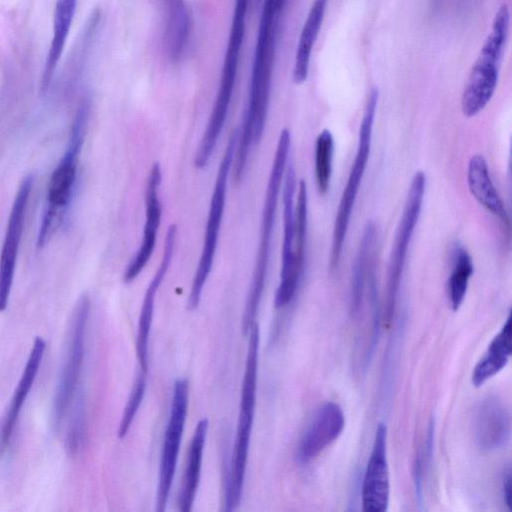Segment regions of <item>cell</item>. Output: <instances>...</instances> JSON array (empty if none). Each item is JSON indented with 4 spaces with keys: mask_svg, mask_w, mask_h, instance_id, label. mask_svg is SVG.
<instances>
[{
    "mask_svg": "<svg viewBox=\"0 0 512 512\" xmlns=\"http://www.w3.org/2000/svg\"><path fill=\"white\" fill-rule=\"evenodd\" d=\"M425 188V173L423 171L415 172L411 179L402 215L396 229L388 263L384 310V321L387 327L391 324L394 317L408 248L421 214Z\"/></svg>",
    "mask_w": 512,
    "mask_h": 512,
    "instance_id": "cell-9",
    "label": "cell"
},
{
    "mask_svg": "<svg viewBox=\"0 0 512 512\" xmlns=\"http://www.w3.org/2000/svg\"><path fill=\"white\" fill-rule=\"evenodd\" d=\"M146 379L147 374H144L142 372H139L135 382L133 384V387L131 389V392L129 394V397L127 399L126 405L124 407L122 417L119 423L118 428V437L120 439L124 438L135 418V415L137 414L140 405L143 401L145 390H146Z\"/></svg>",
    "mask_w": 512,
    "mask_h": 512,
    "instance_id": "cell-30",
    "label": "cell"
},
{
    "mask_svg": "<svg viewBox=\"0 0 512 512\" xmlns=\"http://www.w3.org/2000/svg\"><path fill=\"white\" fill-rule=\"evenodd\" d=\"M376 241V226L370 221L364 227L359 248L353 263L350 292V312L357 316L363 303L367 274L373 263Z\"/></svg>",
    "mask_w": 512,
    "mask_h": 512,
    "instance_id": "cell-26",
    "label": "cell"
},
{
    "mask_svg": "<svg viewBox=\"0 0 512 512\" xmlns=\"http://www.w3.org/2000/svg\"><path fill=\"white\" fill-rule=\"evenodd\" d=\"M473 261L468 251L458 246L454 251L453 267L447 281L450 305L457 311L462 305L473 274Z\"/></svg>",
    "mask_w": 512,
    "mask_h": 512,
    "instance_id": "cell-27",
    "label": "cell"
},
{
    "mask_svg": "<svg viewBox=\"0 0 512 512\" xmlns=\"http://www.w3.org/2000/svg\"><path fill=\"white\" fill-rule=\"evenodd\" d=\"M176 235L177 227L175 224H172L166 234L160 265L145 291L139 314L136 334V355L140 369L139 372L144 374L148 372L149 338L153 321L155 297L171 264Z\"/></svg>",
    "mask_w": 512,
    "mask_h": 512,
    "instance_id": "cell-17",
    "label": "cell"
},
{
    "mask_svg": "<svg viewBox=\"0 0 512 512\" xmlns=\"http://www.w3.org/2000/svg\"><path fill=\"white\" fill-rule=\"evenodd\" d=\"M280 16L281 12L272 0H263L247 107L238 132L237 151L240 154L249 153L251 145L259 143L265 128Z\"/></svg>",
    "mask_w": 512,
    "mask_h": 512,
    "instance_id": "cell-1",
    "label": "cell"
},
{
    "mask_svg": "<svg viewBox=\"0 0 512 512\" xmlns=\"http://www.w3.org/2000/svg\"><path fill=\"white\" fill-rule=\"evenodd\" d=\"M247 335H249V339L241 386L239 416L224 496L225 511H233L237 508L242 498L256 405L260 339L259 327L256 322L252 324Z\"/></svg>",
    "mask_w": 512,
    "mask_h": 512,
    "instance_id": "cell-3",
    "label": "cell"
},
{
    "mask_svg": "<svg viewBox=\"0 0 512 512\" xmlns=\"http://www.w3.org/2000/svg\"><path fill=\"white\" fill-rule=\"evenodd\" d=\"M473 437L477 446L494 451L504 446L511 432L510 413L496 396H487L476 406L472 420Z\"/></svg>",
    "mask_w": 512,
    "mask_h": 512,
    "instance_id": "cell-18",
    "label": "cell"
},
{
    "mask_svg": "<svg viewBox=\"0 0 512 512\" xmlns=\"http://www.w3.org/2000/svg\"><path fill=\"white\" fill-rule=\"evenodd\" d=\"M90 311L87 295H82L74 310L69 327L68 345L52 406V419L59 428L77 395L85 355V335Z\"/></svg>",
    "mask_w": 512,
    "mask_h": 512,
    "instance_id": "cell-10",
    "label": "cell"
},
{
    "mask_svg": "<svg viewBox=\"0 0 512 512\" xmlns=\"http://www.w3.org/2000/svg\"><path fill=\"white\" fill-rule=\"evenodd\" d=\"M509 23V8L503 3L495 13L491 31L482 45L461 96V110L468 118L481 112L496 91Z\"/></svg>",
    "mask_w": 512,
    "mask_h": 512,
    "instance_id": "cell-5",
    "label": "cell"
},
{
    "mask_svg": "<svg viewBox=\"0 0 512 512\" xmlns=\"http://www.w3.org/2000/svg\"><path fill=\"white\" fill-rule=\"evenodd\" d=\"M32 185V176L29 175L22 180L10 211L0 254V312L6 309L9 302Z\"/></svg>",
    "mask_w": 512,
    "mask_h": 512,
    "instance_id": "cell-13",
    "label": "cell"
},
{
    "mask_svg": "<svg viewBox=\"0 0 512 512\" xmlns=\"http://www.w3.org/2000/svg\"><path fill=\"white\" fill-rule=\"evenodd\" d=\"M72 407L73 408H70L72 414L66 434V446L70 453H76L85 439V401L81 394L76 395V400L74 399Z\"/></svg>",
    "mask_w": 512,
    "mask_h": 512,
    "instance_id": "cell-29",
    "label": "cell"
},
{
    "mask_svg": "<svg viewBox=\"0 0 512 512\" xmlns=\"http://www.w3.org/2000/svg\"><path fill=\"white\" fill-rule=\"evenodd\" d=\"M290 146L291 134L288 128H284L278 139L265 192L260 240L255 259L254 272L242 317V331L244 335L248 334L250 327L255 323L265 288L278 197L287 167Z\"/></svg>",
    "mask_w": 512,
    "mask_h": 512,
    "instance_id": "cell-2",
    "label": "cell"
},
{
    "mask_svg": "<svg viewBox=\"0 0 512 512\" xmlns=\"http://www.w3.org/2000/svg\"><path fill=\"white\" fill-rule=\"evenodd\" d=\"M249 1L235 0L214 106L194 158V165L198 169L208 164L227 118L244 43Z\"/></svg>",
    "mask_w": 512,
    "mask_h": 512,
    "instance_id": "cell-4",
    "label": "cell"
},
{
    "mask_svg": "<svg viewBox=\"0 0 512 512\" xmlns=\"http://www.w3.org/2000/svg\"><path fill=\"white\" fill-rule=\"evenodd\" d=\"M45 349V341L41 337H37L33 343L26 365L9 406L7 407L0 423V456L6 449L13 435L23 404L25 403L39 372Z\"/></svg>",
    "mask_w": 512,
    "mask_h": 512,
    "instance_id": "cell-20",
    "label": "cell"
},
{
    "mask_svg": "<svg viewBox=\"0 0 512 512\" xmlns=\"http://www.w3.org/2000/svg\"><path fill=\"white\" fill-rule=\"evenodd\" d=\"M467 183L470 193L487 211L509 226V216L490 176L486 159L481 154L470 157L467 166Z\"/></svg>",
    "mask_w": 512,
    "mask_h": 512,
    "instance_id": "cell-21",
    "label": "cell"
},
{
    "mask_svg": "<svg viewBox=\"0 0 512 512\" xmlns=\"http://www.w3.org/2000/svg\"><path fill=\"white\" fill-rule=\"evenodd\" d=\"M511 342V317L508 315L501 330L473 369L471 381L475 387L483 385L507 365L511 356Z\"/></svg>",
    "mask_w": 512,
    "mask_h": 512,
    "instance_id": "cell-25",
    "label": "cell"
},
{
    "mask_svg": "<svg viewBox=\"0 0 512 512\" xmlns=\"http://www.w3.org/2000/svg\"><path fill=\"white\" fill-rule=\"evenodd\" d=\"M328 0H314L302 27L293 65L292 78L296 84L306 81L311 54L319 35Z\"/></svg>",
    "mask_w": 512,
    "mask_h": 512,
    "instance_id": "cell-24",
    "label": "cell"
},
{
    "mask_svg": "<svg viewBox=\"0 0 512 512\" xmlns=\"http://www.w3.org/2000/svg\"><path fill=\"white\" fill-rule=\"evenodd\" d=\"M237 140L238 131L235 130L228 140L222 160L219 163L214 190L210 200L201 255L187 301L189 310H194L198 307L203 288L213 267L225 208L228 176L234 161Z\"/></svg>",
    "mask_w": 512,
    "mask_h": 512,
    "instance_id": "cell-7",
    "label": "cell"
},
{
    "mask_svg": "<svg viewBox=\"0 0 512 512\" xmlns=\"http://www.w3.org/2000/svg\"><path fill=\"white\" fill-rule=\"evenodd\" d=\"M88 116V106L82 104L75 116L69 144L58 165L52 172L48 183V209L42 220L38 235V246L44 245L54 226L60 220V214L71 199L77 175L79 153L84 141Z\"/></svg>",
    "mask_w": 512,
    "mask_h": 512,
    "instance_id": "cell-8",
    "label": "cell"
},
{
    "mask_svg": "<svg viewBox=\"0 0 512 512\" xmlns=\"http://www.w3.org/2000/svg\"><path fill=\"white\" fill-rule=\"evenodd\" d=\"M284 175L280 282L274 297V306L277 309L286 307L292 301L302 277V272L296 268L294 262L296 174L292 163L286 167Z\"/></svg>",
    "mask_w": 512,
    "mask_h": 512,
    "instance_id": "cell-12",
    "label": "cell"
},
{
    "mask_svg": "<svg viewBox=\"0 0 512 512\" xmlns=\"http://www.w3.org/2000/svg\"><path fill=\"white\" fill-rule=\"evenodd\" d=\"M379 92L372 88L366 100L362 120L359 126L358 143L355 158L343 189L333 225L329 267L337 268L345 243L350 218L357 194L369 160L373 125L378 105Z\"/></svg>",
    "mask_w": 512,
    "mask_h": 512,
    "instance_id": "cell-6",
    "label": "cell"
},
{
    "mask_svg": "<svg viewBox=\"0 0 512 512\" xmlns=\"http://www.w3.org/2000/svg\"><path fill=\"white\" fill-rule=\"evenodd\" d=\"M162 17V43L167 57L181 60L190 45L192 17L185 0H159Z\"/></svg>",
    "mask_w": 512,
    "mask_h": 512,
    "instance_id": "cell-19",
    "label": "cell"
},
{
    "mask_svg": "<svg viewBox=\"0 0 512 512\" xmlns=\"http://www.w3.org/2000/svg\"><path fill=\"white\" fill-rule=\"evenodd\" d=\"M502 491H503V498L506 506L509 510H511L512 504V496H511V473L510 469L506 472V474L503 477L502 481Z\"/></svg>",
    "mask_w": 512,
    "mask_h": 512,
    "instance_id": "cell-31",
    "label": "cell"
},
{
    "mask_svg": "<svg viewBox=\"0 0 512 512\" xmlns=\"http://www.w3.org/2000/svg\"><path fill=\"white\" fill-rule=\"evenodd\" d=\"M77 0H56L52 38L44 64L41 88L46 91L61 59L76 11Z\"/></svg>",
    "mask_w": 512,
    "mask_h": 512,
    "instance_id": "cell-23",
    "label": "cell"
},
{
    "mask_svg": "<svg viewBox=\"0 0 512 512\" xmlns=\"http://www.w3.org/2000/svg\"><path fill=\"white\" fill-rule=\"evenodd\" d=\"M334 138L330 130L323 129L315 141V181L318 192L325 195L330 187Z\"/></svg>",
    "mask_w": 512,
    "mask_h": 512,
    "instance_id": "cell-28",
    "label": "cell"
},
{
    "mask_svg": "<svg viewBox=\"0 0 512 512\" xmlns=\"http://www.w3.org/2000/svg\"><path fill=\"white\" fill-rule=\"evenodd\" d=\"M345 417L335 402H326L313 415L297 446V460L306 464L316 458L342 433Z\"/></svg>",
    "mask_w": 512,
    "mask_h": 512,
    "instance_id": "cell-16",
    "label": "cell"
},
{
    "mask_svg": "<svg viewBox=\"0 0 512 512\" xmlns=\"http://www.w3.org/2000/svg\"><path fill=\"white\" fill-rule=\"evenodd\" d=\"M208 425V419L202 418L197 423L191 439L177 500L178 509L182 512H189L196 498Z\"/></svg>",
    "mask_w": 512,
    "mask_h": 512,
    "instance_id": "cell-22",
    "label": "cell"
},
{
    "mask_svg": "<svg viewBox=\"0 0 512 512\" xmlns=\"http://www.w3.org/2000/svg\"><path fill=\"white\" fill-rule=\"evenodd\" d=\"M161 180V167L158 162H155L150 169L145 186V223L142 240L124 271L123 281L125 283H131L137 278L153 254L162 215V206L159 199Z\"/></svg>",
    "mask_w": 512,
    "mask_h": 512,
    "instance_id": "cell-15",
    "label": "cell"
},
{
    "mask_svg": "<svg viewBox=\"0 0 512 512\" xmlns=\"http://www.w3.org/2000/svg\"><path fill=\"white\" fill-rule=\"evenodd\" d=\"M188 398V380L177 379L174 383L171 409L161 449L156 495V510L158 512L165 511L169 499L187 417Z\"/></svg>",
    "mask_w": 512,
    "mask_h": 512,
    "instance_id": "cell-11",
    "label": "cell"
},
{
    "mask_svg": "<svg viewBox=\"0 0 512 512\" xmlns=\"http://www.w3.org/2000/svg\"><path fill=\"white\" fill-rule=\"evenodd\" d=\"M390 498L387 462V428L379 423L362 482L361 500L365 512H384Z\"/></svg>",
    "mask_w": 512,
    "mask_h": 512,
    "instance_id": "cell-14",
    "label": "cell"
}]
</instances>
